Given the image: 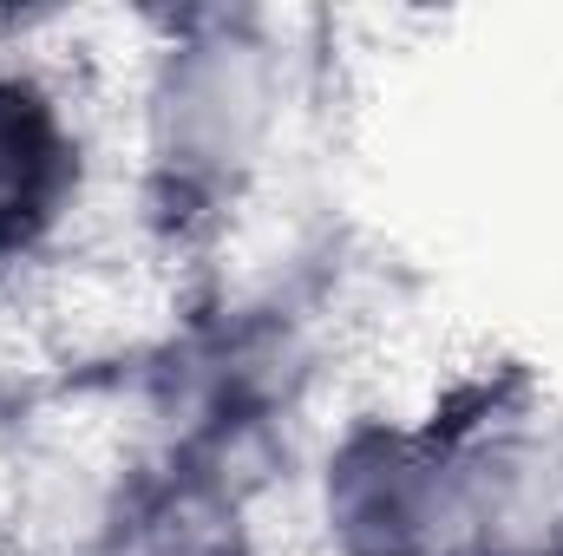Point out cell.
Here are the masks:
<instances>
[{
    "label": "cell",
    "mask_w": 563,
    "mask_h": 556,
    "mask_svg": "<svg viewBox=\"0 0 563 556\" xmlns=\"http://www.w3.org/2000/svg\"><path fill=\"white\" fill-rule=\"evenodd\" d=\"M79 556H250V511L210 438H170L106 491Z\"/></svg>",
    "instance_id": "cell-3"
},
{
    "label": "cell",
    "mask_w": 563,
    "mask_h": 556,
    "mask_svg": "<svg viewBox=\"0 0 563 556\" xmlns=\"http://www.w3.org/2000/svg\"><path fill=\"white\" fill-rule=\"evenodd\" d=\"M282 125V53L256 13H190L144 79V170L164 210H223Z\"/></svg>",
    "instance_id": "cell-1"
},
{
    "label": "cell",
    "mask_w": 563,
    "mask_h": 556,
    "mask_svg": "<svg viewBox=\"0 0 563 556\" xmlns=\"http://www.w3.org/2000/svg\"><path fill=\"white\" fill-rule=\"evenodd\" d=\"M92 144L66 79L0 53V281L46 263L86 203Z\"/></svg>",
    "instance_id": "cell-2"
},
{
    "label": "cell",
    "mask_w": 563,
    "mask_h": 556,
    "mask_svg": "<svg viewBox=\"0 0 563 556\" xmlns=\"http://www.w3.org/2000/svg\"><path fill=\"white\" fill-rule=\"evenodd\" d=\"M452 556H518V551H478V544H472V551H452Z\"/></svg>",
    "instance_id": "cell-4"
}]
</instances>
